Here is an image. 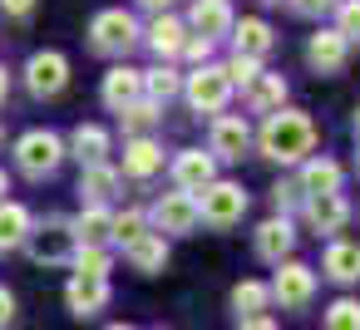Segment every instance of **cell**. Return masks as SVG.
<instances>
[{
  "mask_svg": "<svg viewBox=\"0 0 360 330\" xmlns=\"http://www.w3.org/2000/svg\"><path fill=\"white\" fill-rule=\"evenodd\" d=\"M262 158L271 163H306V153L316 148V124L301 109H276L262 124Z\"/></svg>",
  "mask_w": 360,
  "mask_h": 330,
  "instance_id": "cell-1",
  "label": "cell"
},
{
  "mask_svg": "<svg viewBox=\"0 0 360 330\" xmlns=\"http://www.w3.org/2000/svg\"><path fill=\"white\" fill-rule=\"evenodd\" d=\"M183 94L193 104V114H222L227 99H232V79L222 65H198L188 79H183Z\"/></svg>",
  "mask_w": 360,
  "mask_h": 330,
  "instance_id": "cell-2",
  "label": "cell"
},
{
  "mask_svg": "<svg viewBox=\"0 0 360 330\" xmlns=\"http://www.w3.org/2000/svg\"><path fill=\"white\" fill-rule=\"evenodd\" d=\"M139 40H143V35H139V20H134L129 11H99L94 25H89V45H94L99 55H129Z\"/></svg>",
  "mask_w": 360,
  "mask_h": 330,
  "instance_id": "cell-3",
  "label": "cell"
},
{
  "mask_svg": "<svg viewBox=\"0 0 360 330\" xmlns=\"http://www.w3.org/2000/svg\"><path fill=\"white\" fill-rule=\"evenodd\" d=\"M15 163H20V173H30V178H50V173L65 163V143H60V133H50V128H30V133L15 143Z\"/></svg>",
  "mask_w": 360,
  "mask_h": 330,
  "instance_id": "cell-4",
  "label": "cell"
},
{
  "mask_svg": "<svg viewBox=\"0 0 360 330\" xmlns=\"http://www.w3.org/2000/svg\"><path fill=\"white\" fill-rule=\"evenodd\" d=\"M198 212H202V222L217 227V232L237 227L242 212H247V192H242V183H207L202 197H198Z\"/></svg>",
  "mask_w": 360,
  "mask_h": 330,
  "instance_id": "cell-5",
  "label": "cell"
},
{
  "mask_svg": "<svg viewBox=\"0 0 360 330\" xmlns=\"http://www.w3.org/2000/svg\"><path fill=\"white\" fill-rule=\"evenodd\" d=\"M25 246H30V256L40 261V266H65L70 256H75V222H65V217H50L45 227H30V237H25Z\"/></svg>",
  "mask_w": 360,
  "mask_h": 330,
  "instance_id": "cell-6",
  "label": "cell"
},
{
  "mask_svg": "<svg viewBox=\"0 0 360 330\" xmlns=\"http://www.w3.org/2000/svg\"><path fill=\"white\" fill-rule=\"evenodd\" d=\"M316 296V271L306 261H276V276H271V301H281V310H301L311 305Z\"/></svg>",
  "mask_w": 360,
  "mask_h": 330,
  "instance_id": "cell-7",
  "label": "cell"
},
{
  "mask_svg": "<svg viewBox=\"0 0 360 330\" xmlns=\"http://www.w3.org/2000/svg\"><path fill=\"white\" fill-rule=\"evenodd\" d=\"M163 237H188L198 222H202V212H198V192H163L158 197V207H153V217H148Z\"/></svg>",
  "mask_w": 360,
  "mask_h": 330,
  "instance_id": "cell-8",
  "label": "cell"
},
{
  "mask_svg": "<svg viewBox=\"0 0 360 330\" xmlns=\"http://www.w3.org/2000/svg\"><path fill=\"white\" fill-rule=\"evenodd\" d=\"M25 84H30L35 99H55V94L70 84V60H65L60 50H40V55H30V65H25Z\"/></svg>",
  "mask_w": 360,
  "mask_h": 330,
  "instance_id": "cell-9",
  "label": "cell"
},
{
  "mask_svg": "<svg viewBox=\"0 0 360 330\" xmlns=\"http://www.w3.org/2000/svg\"><path fill=\"white\" fill-rule=\"evenodd\" d=\"M301 212H306V222H311V232H316V237H330V232H340V227L350 222V202H345L340 192L301 197Z\"/></svg>",
  "mask_w": 360,
  "mask_h": 330,
  "instance_id": "cell-10",
  "label": "cell"
},
{
  "mask_svg": "<svg viewBox=\"0 0 360 330\" xmlns=\"http://www.w3.org/2000/svg\"><path fill=\"white\" fill-rule=\"evenodd\" d=\"M173 183H178L183 192H202L207 183H217V158L202 153V148H183V153L173 158Z\"/></svg>",
  "mask_w": 360,
  "mask_h": 330,
  "instance_id": "cell-11",
  "label": "cell"
},
{
  "mask_svg": "<svg viewBox=\"0 0 360 330\" xmlns=\"http://www.w3.org/2000/svg\"><path fill=\"white\" fill-rule=\"evenodd\" d=\"M65 301H70V310L84 320V315H99L104 305H109V276H84V271H75L70 276V286H65Z\"/></svg>",
  "mask_w": 360,
  "mask_h": 330,
  "instance_id": "cell-12",
  "label": "cell"
},
{
  "mask_svg": "<svg viewBox=\"0 0 360 330\" xmlns=\"http://www.w3.org/2000/svg\"><path fill=\"white\" fill-rule=\"evenodd\" d=\"M345 50H350V40L330 25V30H316V35H311L306 60H311L316 74H340V70H345Z\"/></svg>",
  "mask_w": 360,
  "mask_h": 330,
  "instance_id": "cell-13",
  "label": "cell"
},
{
  "mask_svg": "<svg viewBox=\"0 0 360 330\" xmlns=\"http://www.w3.org/2000/svg\"><path fill=\"white\" fill-rule=\"evenodd\" d=\"M247 143H252V128H247V119L242 114H217L212 119V158H242L247 153Z\"/></svg>",
  "mask_w": 360,
  "mask_h": 330,
  "instance_id": "cell-14",
  "label": "cell"
},
{
  "mask_svg": "<svg viewBox=\"0 0 360 330\" xmlns=\"http://www.w3.org/2000/svg\"><path fill=\"white\" fill-rule=\"evenodd\" d=\"M291 246H296V232H291V222H286L281 212H276V217H266V222L257 227V256H262V261H271V266H276V261H286V256H291Z\"/></svg>",
  "mask_w": 360,
  "mask_h": 330,
  "instance_id": "cell-15",
  "label": "cell"
},
{
  "mask_svg": "<svg viewBox=\"0 0 360 330\" xmlns=\"http://www.w3.org/2000/svg\"><path fill=\"white\" fill-rule=\"evenodd\" d=\"M134 99H143V70H129V65H114L109 74H104V104L119 114V109H129Z\"/></svg>",
  "mask_w": 360,
  "mask_h": 330,
  "instance_id": "cell-16",
  "label": "cell"
},
{
  "mask_svg": "<svg viewBox=\"0 0 360 330\" xmlns=\"http://www.w3.org/2000/svg\"><path fill=\"white\" fill-rule=\"evenodd\" d=\"M124 256H129V266H134V271L158 276V271L168 266V237H163V232H143L139 242H129V246H124Z\"/></svg>",
  "mask_w": 360,
  "mask_h": 330,
  "instance_id": "cell-17",
  "label": "cell"
},
{
  "mask_svg": "<svg viewBox=\"0 0 360 330\" xmlns=\"http://www.w3.org/2000/svg\"><path fill=\"white\" fill-rule=\"evenodd\" d=\"M75 242L79 246H109L114 242V212H104V202H89L75 217Z\"/></svg>",
  "mask_w": 360,
  "mask_h": 330,
  "instance_id": "cell-18",
  "label": "cell"
},
{
  "mask_svg": "<svg viewBox=\"0 0 360 330\" xmlns=\"http://www.w3.org/2000/svg\"><path fill=\"white\" fill-rule=\"evenodd\" d=\"M143 40H148V50H153L158 60H173V55H183V45H188V25H183V20H173V15L163 11V15L148 25V35H143Z\"/></svg>",
  "mask_w": 360,
  "mask_h": 330,
  "instance_id": "cell-19",
  "label": "cell"
},
{
  "mask_svg": "<svg viewBox=\"0 0 360 330\" xmlns=\"http://www.w3.org/2000/svg\"><path fill=\"white\" fill-rule=\"evenodd\" d=\"M158 168H163V148H158L148 133H139V138L124 143V173H129V178L143 183V178H153Z\"/></svg>",
  "mask_w": 360,
  "mask_h": 330,
  "instance_id": "cell-20",
  "label": "cell"
},
{
  "mask_svg": "<svg viewBox=\"0 0 360 330\" xmlns=\"http://www.w3.org/2000/svg\"><path fill=\"white\" fill-rule=\"evenodd\" d=\"M296 183H301V192H306V197H321V192H340L345 173H340V163H330V158H306Z\"/></svg>",
  "mask_w": 360,
  "mask_h": 330,
  "instance_id": "cell-21",
  "label": "cell"
},
{
  "mask_svg": "<svg viewBox=\"0 0 360 330\" xmlns=\"http://www.w3.org/2000/svg\"><path fill=\"white\" fill-rule=\"evenodd\" d=\"M188 25H193L198 35L217 40V35H227V30H232V6H227V0H193Z\"/></svg>",
  "mask_w": 360,
  "mask_h": 330,
  "instance_id": "cell-22",
  "label": "cell"
},
{
  "mask_svg": "<svg viewBox=\"0 0 360 330\" xmlns=\"http://www.w3.org/2000/svg\"><path fill=\"white\" fill-rule=\"evenodd\" d=\"M326 276L335 286H355L360 281V242H330L326 246Z\"/></svg>",
  "mask_w": 360,
  "mask_h": 330,
  "instance_id": "cell-23",
  "label": "cell"
},
{
  "mask_svg": "<svg viewBox=\"0 0 360 330\" xmlns=\"http://www.w3.org/2000/svg\"><path fill=\"white\" fill-rule=\"evenodd\" d=\"M30 212L20 207V202H6L0 197V256L6 251H15V246H25V237H30Z\"/></svg>",
  "mask_w": 360,
  "mask_h": 330,
  "instance_id": "cell-24",
  "label": "cell"
},
{
  "mask_svg": "<svg viewBox=\"0 0 360 330\" xmlns=\"http://www.w3.org/2000/svg\"><path fill=\"white\" fill-rule=\"evenodd\" d=\"M281 104H286V79L281 74H257L247 84V109L252 114H276Z\"/></svg>",
  "mask_w": 360,
  "mask_h": 330,
  "instance_id": "cell-25",
  "label": "cell"
},
{
  "mask_svg": "<svg viewBox=\"0 0 360 330\" xmlns=\"http://www.w3.org/2000/svg\"><path fill=\"white\" fill-rule=\"evenodd\" d=\"M271 45H276V35H271V25H266V20H257V15H247V20L237 25V55H252V60H266V55H271Z\"/></svg>",
  "mask_w": 360,
  "mask_h": 330,
  "instance_id": "cell-26",
  "label": "cell"
},
{
  "mask_svg": "<svg viewBox=\"0 0 360 330\" xmlns=\"http://www.w3.org/2000/svg\"><path fill=\"white\" fill-rule=\"evenodd\" d=\"M70 148H75V158L89 168V163H104L109 158V133L99 128V124H79L75 128V138H70Z\"/></svg>",
  "mask_w": 360,
  "mask_h": 330,
  "instance_id": "cell-27",
  "label": "cell"
},
{
  "mask_svg": "<svg viewBox=\"0 0 360 330\" xmlns=\"http://www.w3.org/2000/svg\"><path fill=\"white\" fill-rule=\"evenodd\" d=\"M119 168H109V163H89L84 168V178H79V192L89 197V202H109L114 192H119Z\"/></svg>",
  "mask_w": 360,
  "mask_h": 330,
  "instance_id": "cell-28",
  "label": "cell"
},
{
  "mask_svg": "<svg viewBox=\"0 0 360 330\" xmlns=\"http://www.w3.org/2000/svg\"><path fill=\"white\" fill-rule=\"evenodd\" d=\"M271 305V286L266 281H237L232 286V310L237 315H262Z\"/></svg>",
  "mask_w": 360,
  "mask_h": 330,
  "instance_id": "cell-29",
  "label": "cell"
},
{
  "mask_svg": "<svg viewBox=\"0 0 360 330\" xmlns=\"http://www.w3.org/2000/svg\"><path fill=\"white\" fill-rule=\"evenodd\" d=\"M178 89H183V74H178L173 65H158V70H148V74H143V94H148L158 109H163Z\"/></svg>",
  "mask_w": 360,
  "mask_h": 330,
  "instance_id": "cell-30",
  "label": "cell"
},
{
  "mask_svg": "<svg viewBox=\"0 0 360 330\" xmlns=\"http://www.w3.org/2000/svg\"><path fill=\"white\" fill-rule=\"evenodd\" d=\"M119 124H124V133H153V124H158V104L153 99H134L129 109H119Z\"/></svg>",
  "mask_w": 360,
  "mask_h": 330,
  "instance_id": "cell-31",
  "label": "cell"
},
{
  "mask_svg": "<svg viewBox=\"0 0 360 330\" xmlns=\"http://www.w3.org/2000/svg\"><path fill=\"white\" fill-rule=\"evenodd\" d=\"M143 232H148V217H143L139 207H129V212H119V217H114V242H119V246L139 242Z\"/></svg>",
  "mask_w": 360,
  "mask_h": 330,
  "instance_id": "cell-32",
  "label": "cell"
},
{
  "mask_svg": "<svg viewBox=\"0 0 360 330\" xmlns=\"http://www.w3.org/2000/svg\"><path fill=\"white\" fill-rule=\"evenodd\" d=\"M326 330H360V301L340 296V301L326 310Z\"/></svg>",
  "mask_w": 360,
  "mask_h": 330,
  "instance_id": "cell-33",
  "label": "cell"
},
{
  "mask_svg": "<svg viewBox=\"0 0 360 330\" xmlns=\"http://www.w3.org/2000/svg\"><path fill=\"white\" fill-rule=\"evenodd\" d=\"M75 271H84V276H109V251L104 246H75Z\"/></svg>",
  "mask_w": 360,
  "mask_h": 330,
  "instance_id": "cell-34",
  "label": "cell"
},
{
  "mask_svg": "<svg viewBox=\"0 0 360 330\" xmlns=\"http://www.w3.org/2000/svg\"><path fill=\"white\" fill-rule=\"evenodd\" d=\"M222 70H227V79H232V84H242V89H247V84L262 74V60H252V55H232Z\"/></svg>",
  "mask_w": 360,
  "mask_h": 330,
  "instance_id": "cell-35",
  "label": "cell"
},
{
  "mask_svg": "<svg viewBox=\"0 0 360 330\" xmlns=\"http://www.w3.org/2000/svg\"><path fill=\"white\" fill-rule=\"evenodd\" d=\"M335 30L345 40H360V0H340L335 6Z\"/></svg>",
  "mask_w": 360,
  "mask_h": 330,
  "instance_id": "cell-36",
  "label": "cell"
},
{
  "mask_svg": "<svg viewBox=\"0 0 360 330\" xmlns=\"http://www.w3.org/2000/svg\"><path fill=\"white\" fill-rule=\"evenodd\" d=\"M301 197H306V192H301V183H291V178H281V183L271 187V202H276L281 217H286L291 207H301Z\"/></svg>",
  "mask_w": 360,
  "mask_h": 330,
  "instance_id": "cell-37",
  "label": "cell"
},
{
  "mask_svg": "<svg viewBox=\"0 0 360 330\" xmlns=\"http://www.w3.org/2000/svg\"><path fill=\"white\" fill-rule=\"evenodd\" d=\"M335 6H340V0H291V11L296 15H311V20L326 15V11H335Z\"/></svg>",
  "mask_w": 360,
  "mask_h": 330,
  "instance_id": "cell-38",
  "label": "cell"
},
{
  "mask_svg": "<svg viewBox=\"0 0 360 330\" xmlns=\"http://www.w3.org/2000/svg\"><path fill=\"white\" fill-rule=\"evenodd\" d=\"M183 55H188V60H198V65H207V55H212V40H207V35H188Z\"/></svg>",
  "mask_w": 360,
  "mask_h": 330,
  "instance_id": "cell-39",
  "label": "cell"
},
{
  "mask_svg": "<svg viewBox=\"0 0 360 330\" xmlns=\"http://www.w3.org/2000/svg\"><path fill=\"white\" fill-rule=\"evenodd\" d=\"M0 11H6L11 20H25V15L35 11V0H0Z\"/></svg>",
  "mask_w": 360,
  "mask_h": 330,
  "instance_id": "cell-40",
  "label": "cell"
},
{
  "mask_svg": "<svg viewBox=\"0 0 360 330\" xmlns=\"http://www.w3.org/2000/svg\"><path fill=\"white\" fill-rule=\"evenodd\" d=\"M11 320H15V296H11L6 286H0V330H6Z\"/></svg>",
  "mask_w": 360,
  "mask_h": 330,
  "instance_id": "cell-41",
  "label": "cell"
},
{
  "mask_svg": "<svg viewBox=\"0 0 360 330\" xmlns=\"http://www.w3.org/2000/svg\"><path fill=\"white\" fill-rule=\"evenodd\" d=\"M242 330H276V320L262 310V315H242Z\"/></svg>",
  "mask_w": 360,
  "mask_h": 330,
  "instance_id": "cell-42",
  "label": "cell"
},
{
  "mask_svg": "<svg viewBox=\"0 0 360 330\" xmlns=\"http://www.w3.org/2000/svg\"><path fill=\"white\" fill-rule=\"evenodd\" d=\"M139 6H143V11H153V15H163V11L173 6V0H139Z\"/></svg>",
  "mask_w": 360,
  "mask_h": 330,
  "instance_id": "cell-43",
  "label": "cell"
},
{
  "mask_svg": "<svg viewBox=\"0 0 360 330\" xmlns=\"http://www.w3.org/2000/svg\"><path fill=\"white\" fill-rule=\"evenodd\" d=\"M6 94H11V74H6V65H0V104H6Z\"/></svg>",
  "mask_w": 360,
  "mask_h": 330,
  "instance_id": "cell-44",
  "label": "cell"
},
{
  "mask_svg": "<svg viewBox=\"0 0 360 330\" xmlns=\"http://www.w3.org/2000/svg\"><path fill=\"white\" fill-rule=\"evenodd\" d=\"M355 138H360V109H355Z\"/></svg>",
  "mask_w": 360,
  "mask_h": 330,
  "instance_id": "cell-45",
  "label": "cell"
},
{
  "mask_svg": "<svg viewBox=\"0 0 360 330\" xmlns=\"http://www.w3.org/2000/svg\"><path fill=\"white\" fill-rule=\"evenodd\" d=\"M0 197H6V173H0Z\"/></svg>",
  "mask_w": 360,
  "mask_h": 330,
  "instance_id": "cell-46",
  "label": "cell"
},
{
  "mask_svg": "<svg viewBox=\"0 0 360 330\" xmlns=\"http://www.w3.org/2000/svg\"><path fill=\"white\" fill-rule=\"evenodd\" d=\"M109 330H134V325H109Z\"/></svg>",
  "mask_w": 360,
  "mask_h": 330,
  "instance_id": "cell-47",
  "label": "cell"
},
{
  "mask_svg": "<svg viewBox=\"0 0 360 330\" xmlns=\"http://www.w3.org/2000/svg\"><path fill=\"white\" fill-rule=\"evenodd\" d=\"M355 173H360V153H355Z\"/></svg>",
  "mask_w": 360,
  "mask_h": 330,
  "instance_id": "cell-48",
  "label": "cell"
},
{
  "mask_svg": "<svg viewBox=\"0 0 360 330\" xmlns=\"http://www.w3.org/2000/svg\"><path fill=\"white\" fill-rule=\"evenodd\" d=\"M0 143H6V133H0Z\"/></svg>",
  "mask_w": 360,
  "mask_h": 330,
  "instance_id": "cell-49",
  "label": "cell"
},
{
  "mask_svg": "<svg viewBox=\"0 0 360 330\" xmlns=\"http://www.w3.org/2000/svg\"><path fill=\"white\" fill-rule=\"evenodd\" d=\"M266 6H276V0H266Z\"/></svg>",
  "mask_w": 360,
  "mask_h": 330,
  "instance_id": "cell-50",
  "label": "cell"
}]
</instances>
